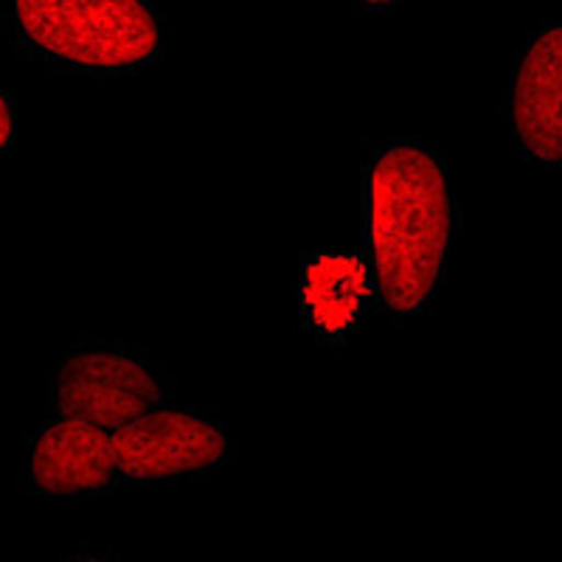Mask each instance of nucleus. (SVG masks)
Listing matches in <instances>:
<instances>
[{
    "label": "nucleus",
    "instance_id": "1",
    "mask_svg": "<svg viewBox=\"0 0 562 562\" xmlns=\"http://www.w3.org/2000/svg\"><path fill=\"white\" fill-rule=\"evenodd\" d=\"M363 228L385 313L408 318L428 310L459 228L445 155L416 138L374 149L363 172Z\"/></svg>",
    "mask_w": 562,
    "mask_h": 562
},
{
    "label": "nucleus",
    "instance_id": "2",
    "mask_svg": "<svg viewBox=\"0 0 562 562\" xmlns=\"http://www.w3.org/2000/svg\"><path fill=\"white\" fill-rule=\"evenodd\" d=\"M14 52L29 63L93 79L149 70L167 54V23L135 0H20L3 14Z\"/></svg>",
    "mask_w": 562,
    "mask_h": 562
},
{
    "label": "nucleus",
    "instance_id": "3",
    "mask_svg": "<svg viewBox=\"0 0 562 562\" xmlns=\"http://www.w3.org/2000/svg\"><path fill=\"white\" fill-rule=\"evenodd\" d=\"M178 383L135 346L79 335L48 371V411L115 434L172 405Z\"/></svg>",
    "mask_w": 562,
    "mask_h": 562
},
{
    "label": "nucleus",
    "instance_id": "4",
    "mask_svg": "<svg viewBox=\"0 0 562 562\" xmlns=\"http://www.w3.org/2000/svg\"><path fill=\"white\" fill-rule=\"evenodd\" d=\"M127 484H186L220 473L237 459V445L214 414L167 405L113 434Z\"/></svg>",
    "mask_w": 562,
    "mask_h": 562
},
{
    "label": "nucleus",
    "instance_id": "5",
    "mask_svg": "<svg viewBox=\"0 0 562 562\" xmlns=\"http://www.w3.org/2000/svg\"><path fill=\"white\" fill-rule=\"evenodd\" d=\"M504 119L526 164L562 172V18L526 34L506 79Z\"/></svg>",
    "mask_w": 562,
    "mask_h": 562
},
{
    "label": "nucleus",
    "instance_id": "6",
    "mask_svg": "<svg viewBox=\"0 0 562 562\" xmlns=\"http://www.w3.org/2000/svg\"><path fill=\"white\" fill-rule=\"evenodd\" d=\"M122 481L113 434L90 422L54 416L29 436L14 484L29 495L79 504L102 498Z\"/></svg>",
    "mask_w": 562,
    "mask_h": 562
},
{
    "label": "nucleus",
    "instance_id": "7",
    "mask_svg": "<svg viewBox=\"0 0 562 562\" xmlns=\"http://www.w3.org/2000/svg\"><path fill=\"white\" fill-rule=\"evenodd\" d=\"M371 299L366 262L344 254H321L301 270V315L326 340H340L363 315Z\"/></svg>",
    "mask_w": 562,
    "mask_h": 562
},
{
    "label": "nucleus",
    "instance_id": "8",
    "mask_svg": "<svg viewBox=\"0 0 562 562\" xmlns=\"http://www.w3.org/2000/svg\"><path fill=\"white\" fill-rule=\"evenodd\" d=\"M18 102L12 93H3V124H0V135H3V153H12L14 147V130H18Z\"/></svg>",
    "mask_w": 562,
    "mask_h": 562
},
{
    "label": "nucleus",
    "instance_id": "9",
    "mask_svg": "<svg viewBox=\"0 0 562 562\" xmlns=\"http://www.w3.org/2000/svg\"><path fill=\"white\" fill-rule=\"evenodd\" d=\"M63 562H110L108 557H99L93 551H74V554L65 557Z\"/></svg>",
    "mask_w": 562,
    "mask_h": 562
}]
</instances>
